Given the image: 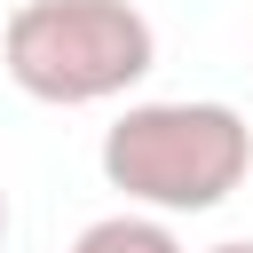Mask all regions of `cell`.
Masks as SVG:
<instances>
[{
	"instance_id": "cell-1",
	"label": "cell",
	"mask_w": 253,
	"mask_h": 253,
	"mask_svg": "<svg viewBox=\"0 0 253 253\" xmlns=\"http://www.w3.org/2000/svg\"><path fill=\"white\" fill-rule=\"evenodd\" d=\"M253 174V126L237 103H126L103 126V182L142 213H213Z\"/></svg>"
},
{
	"instance_id": "cell-2",
	"label": "cell",
	"mask_w": 253,
	"mask_h": 253,
	"mask_svg": "<svg viewBox=\"0 0 253 253\" xmlns=\"http://www.w3.org/2000/svg\"><path fill=\"white\" fill-rule=\"evenodd\" d=\"M0 63L32 103L87 111L150 79L158 32L134 0H24L0 24Z\"/></svg>"
},
{
	"instance_id": "cell-3",
	"label": "cell",
	"mask_w": 253,
	"mask_h": 253,
	"mask_svg": "<svg viewBox=\"0 0 253 253\" xmlns=\"http://www.w3.org/2000/svg\"><path fill=\"white\" fill-rule=\"evenodd\" d=\"M63 253H182V237H174V221L166 213H142V206H126V213H103V221H87Z\"/></svg>"
},
{
	"instance_id": "cell-4",
	"label": "cell",
	"mask_w": 253,
	"mask_h": 253,
	"mask_svg": "<svg viewBox=\"0 0 253 253\" xmlns=\"http://www.w3.org/2000/svg\"><path fill=\"white\" fill-rule=\"evenodd\" d=\"M213 253H253V237H221V245H213Z\"/></svg>"
},
{
	"instance_id": "cell-5",
	"label": "cell",
	"mask_w": 253,
	"mask_h": 253,
	"mask_svg": "<svg viewBox=\"0 0 253 253\" xmlns=\"http://www.w3.org/2000/svg\"><path fill=\"white\" fill-rule=\"evenodd\" d=\"M0 237H8V190H0Z\"/></svg>"
}]
</instances>
